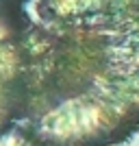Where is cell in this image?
Wrapping results in <instances>:
<instances>
[{"mask_svg": "<svg viewBox=\"0 0 139 146\" xmlns=\"http://www.w3.org/2000/svg\"><path fill=\"white\" fill-rule=\"evenodd\" d=\"M22 20L15 0H0V135L18 127L24 107Z\"/></svg>", "mask_w": 139, "mask_h": 146, "instance_id": "cell-2", "label": "cell"}, {"mask_svg": "<svg viewBox=\"0 0 139 146\" xmlns=\"http://www.w3.org/2000/svg\"><path fill=\"white\" fill-rule=\"evenodd\" d=\"M24 107L37 146H113L139 129V0H15Z\"/></svg>", "mask_w": 139, "mask_h": 146, "instance_id": "cell-1", "label": "cell"}]
</instances>
